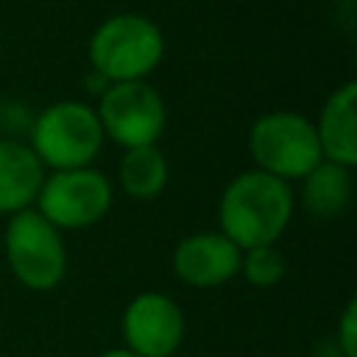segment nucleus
<instances>
[{"mask_svg":"<svg viewBox=\"0 0 357 357\" xmlns=\"http://www.w3.org/2000/svg\"><path fill=\"white\" fill-rule=\"evenodd\" d=\"M98 357H137L134 351H128L126 346H114V349H106V351H100Z\"/></svg>","mask_w":357,"mask_h":357,"instance_id":"nucleus-16","label":"nucleus"},{"mask_svg":"<svg viewBox=\"0 0 357 357\" xmlns=\"http://www.w3.org/2000/svg\"><path fill=\"white\" fill-rule=\"evenodd\" d=\"M112 204L114 190L109 176L89 165L45 173L33 209L59 231H75L103 220L112 212Z\"/></svg>","mask_w":357,"mask_h":357,"instance_id":"nucleus-6","label":"nucleus"},{"mask_svg":"<svg viewBox=\"0 0 357 357\" xmlns=\"http://www.w3.org/2000/svg\"><path fill=\"white\" fill-rule=\"evenodd\" d=\"M296 212V192L287 181L273 178L257 167L237 173L218 201V231L240 251L254 245H273L287 231Z\"/></svg>","mask_w":357,"mask_h":357,"instance_id":"nucleus-1","label":"nucleus"},{"mask_svg":"<svg viewBox=\"0 0 357 357\" xmlns=\"http://www.w3.org/2000/svg\"><path fill=\"white\" fill-rule=\"evenodd\" d=\"M321 156L326 162L354 170L357 165V84H340L321 106L318 120H312Z\"/></svg>","mask_w":357,"mask_h":357,"instance_id":"nucleus-10","label":"nucleus"},{"mask_svg":"<svg viewBox=\"0 0 357 357\" xmlns=\"http://www.w3.org/2000/svg\"><path fill=\"white\" fill-rule=\"evenodd\" d=\"M287 273V259L282 254V248L273 245H254L245 248L240 254V276L251 284V287H276Z\"/></svg>","mask_w":357,"mask_h":357,"instance_id":"nucleus-14","label":"nucleus"},{"mask_svg":"<svg viewBox=\"0 0 357 357\" xmlns=\"http://www.w3.org/2000/svg\"><path fill=\"white\" fill-rule=\"evenodd\" d=\"M45 167L28 145L11 137H0V215L11 218L33 206L42 187Z\"/></svg>","mask_w":357,"mask_h":357,"instance_id":"nucleus-11","label":"nucleus"},{"mask_svg":"<svg viewBox=\"0 0 357 357\" xmlns=\"http://www.w3.org/2000/svg\"><path fill=\"white\" fill-rule=\"evenodd\" d=\"M335 343V354L337 357H357V301H346L340 318H337V329L332 335Z\"/></svg>","mask_w":357,"mask_h":357,"instance_id":"nucleus-15","label":"nucleus"},{"mask_svg":"<svg viewBox=\"0 0 357 357\" xmlns=\"http://www.w3.org/2000/svg\"><path fill=\"white\" fill-rule=\"evenodd\" d=\"M351 190H354V178L351 170L335 162L321 159L304 178H301V206L318 218V220H332L337 215H343L351 204Z\"/></svg>","mask_w":357,"mask_h":357,"instance_id":"nucleus-12","label":"nucleus"},{"mask_svg":"<svg viewBox=\"0 0 357 357\" xmlns=\"http://www.w3.org/2000/svg\"><path fill=\"white\" fill-rule=\"evenodd\" d=\"M240 248L220 231H192L173 248V273L195 290H212L240 273Z\"/></svg>","mask_w":357,"mask_h":357,"instance_id":"nucleus-9","label":"nucleus"},{"mask_svg":"<svg viewBox=\"0 0 357 357\" xmlns=\"http://www.w3.org/2000/svg\"><path fill=\"white\" fill-rule=\"evenodd\" d=\"M95 114L100 120L103 137L128 148L156 145L167 126V109L159 89L148 81H120L109 84L98 95Z\"/></svg>","mask_w":357,"mask_h":357,"instance_id":"nucleus-7","label":"nucleus"},{"mask_svg":"<svg viewBox=\"0 0 357 357\" xmlns=\"http://www.w3.org/2000/svg\"><path fill=\"white\" fill-rule=\"evenodd\" d=\"M248 153L257 170L287 184L301 181L324 159L312 120L290 109L265 112L251 123Z\"/></svg>","mask_w":357,"mask_h":357,"instance_id":"nucleus-4","label":"nucleus"},{"mask_svg":"<svg viewBox=\"0 0 357 357\" xmlns=\"http://www.w3.org/2000/svg\"><path fill=\"white\" fill-rule=\"evenodd\" d=\"M167 178H170V165H167V156L159 151V145H142V148L123 151L117 181L128 198L151 201L165 192Z\"/></svg>","mask_w":357,"mask_h":357,"instance_id":"nucleus-13","label":"nucleus"},{"mask_svg":"<svg viewBox=\"0 0 357 357\" xmlns=\"http://www.w3.org/2000/svg\"><path fill=\"white\" fill-rule=\"evenodd\" d=\"M184 312L167 293H137L120 318L123 346L137 357H173L184 343Z\"/></svg>","mask_w":357,"mask_h":357,"instance_id":"nucleus-8","label":"nucleus"},{"mask_svg":"<svg viewBox=\"0 0 357 357\" xmlns=\"http://www.w3.org/2000/svg\"><path fill=\"white\" fill-rule=\"evenodd\" d=\"M3 251L11 276L31 293H47L67 276L64 231L47 223L33 206L6 220Z\"/></svg>","mask_w":357,"mask_h":357,"instance_id":"nucleus-5","label":"nucleus"},{"mask_svg":"<svg viewBox=\"0 0 357 357\" xmlns=\"http://www.w3.org/2000/svg\"><path fill=\"white\" fill-rule=\"evenodd\" d=\"M103 142L106 137L95 106L84 100H56L33 117L28 148L45 170H73L89 167Z\"/></svg>","mask_w":357,"mask_h":357,"instance_id":"nucleus-3","label":"nucleus"},{"mask_svg":"<svg viewBox=\"0 0 357 357\" xmlns=\"http://www.w3.org/2000/svg\"><path fill=\"white\" fill-rule=\"evenodd\" d=\"M86 56L92 73L109 84L145 81L165 59V33L151 17L120 11L95 28Z\"/></svg>","mask_w":357,"mask_h":357,"instance_id":"nucleus-2","label":"nucleus"}]
</instances>
